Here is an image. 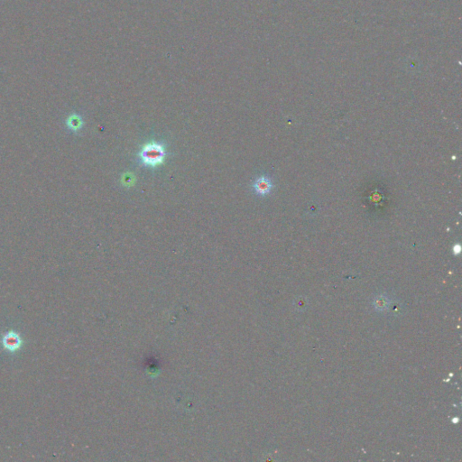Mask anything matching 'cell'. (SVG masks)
<instances>
[{
  "instance_id": "obj_1",
  "label": "cell",
  "mask_w": 462,
  "mask_h": 462,
  "mask_svg": "<svg viewBox=\"0 0 462 462\" xmlns=\"http://www.w3.org/2000/svg\"><path fill=\"white\" fill-rule=\"evenodd\" d=\"M138 157L143 166L157 168L166 160V145L158 142L144 144L138 153Z\"/></svg>"
},
{
  "instance_id": "obj_2",
  "label": "cell",
  "mask_w": 462,
  "mask_h": 462,
  "mask_svg": "<svg viewBox=\"0 0 462 462\" xmlns=\"http://www.w3.org/2000/svg\"><path fill=\"white\" fill-rule=\"evenodd\" d=\"M2 344L7 350H9L10 352H16L17 350L20 349L22 345V340L17 332H7L2 338Z\"/></svg>"
},
{
  "instance_id": "obj_3",
  "label": "cell",
  "mask_w": 462,
  "mask_h": 462,
  "mask_svg": "<svg viewBox=\"0 0 462 462\" xmlns=\"http://www.w3.org/2000/svg\"><path fill=\"white\" fill-rule=\"evenodd\" d=\"M252 186H253L254 192L259 196H266L267 194H269L274 187L270 178L266 176L258 177L257 179L255 180Z\"/></svg>"
},
{
  "instance_id": "obj_4",
  "label": "cell",
  "mask_w": 462,
  "mask_h": 462,
  "mask_svg": "<svg viewBox=\"0 0 462 462\" xmlns=\"http://www.w3.org/2000/svg\"><path fill=\"white\" fill-rule=\"evenodd\" d=\"M388 299L386 297H378L376 299V301H375V306L376 309L378 310H384L387 307H388Z\"/></svg>"
},
{
  "instance_id": "obj_5",
  "label": "cell",
  "mask_w": 462,
  "mask_h": 462,
  "mask_svg": "<svg viewBox=\"0 0 462 462\" xmlns=\"http://www.w3.org/2000/svg\"><path fill=\"white\" fill-rule=\"evenodd\" d=\"M123 183L125 185H132L134 183V176L131 175H126L123 177Z\"/></svg>"
}]
</instances>
